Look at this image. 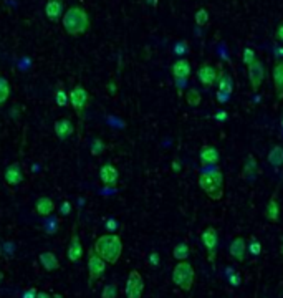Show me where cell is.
Returning <instances> with one entry per match:
<instances>
[{
	"mask_svg": "<svg viewBox=\"0 0 283 298\" xmlns=\"http://www.w3.org/2000/svg\"><path fill=\"white\" fill-rule=\"evenodd\" d=\"M273 86H275L277 91V98L282 99L283 98V60H278L273 66Z\"/></svg>",
	"mask_w": 283,
	"mask_h": 298,
	"instance_id": "21",
	"label": "cell"
},
{
	"mask_svg": "<svg viewBox=\"0 0 283 298\" xmlns=\"http://www.w3.org/2000/svg\"><path fill=\"white\" fill-rule=\"evenodd\" d=\"M105 227L110 234H114V230L118 229V222H116V219H113V217H110V219L105 222Z\"/></svg>",
	"mask_w": 283,
	"mask_h": 298,
	"instance_id": "36",
	"label": "cell"
},
{
	"mask_svg": "<svg viewBox=\"0 0 283 298\" xmlns=\"http://www.w3.org/2000/svg\"><path fill=\"white\" fill-rule=\"evenodd\" d=\"M99 179H101L105 186H116L119 179V173L113 164H105L99 169Z\"/></svg>",
	"mask_w": 283,
	"mask_h": 298,
	"instance_id": "17",
	"label": "cell"
},
{
	"mask_svg": "<svg viewBox=\"0 0 283 298\" xmlns=\"http://www.w3.org/2000/svg\"><path fill=\"white\" fill-rule=\"evenodd\" d=\"M280 252H282V255H283V237H282V245H280Z\"/></svg>",
	"mask_w": 283,
	"mask_h": 298,
	"instance_id": "50",
	"label": "cell"
},
{
	"mask_svg": "<svg viewBox=\"0 0 283 298\" xmlns=\"http://www.w3.org/2000/svg\"><path fill=\"white\" fill-rule=\"evenodd\" d=\"M217 85H219V93L224 95H232L234 91V81H232V77L227 75L226 71H220L219 78H217Z\"/></svg>",
	"mask_w": 283,
	"mask_h": 298,
	"instance_id": "22",
	"label": "cell"
},
{
	"mask_svg": "<svg viewBox=\"0 0 283 298\" xmlns=\"http://www.w3.org/2000/svg\"><path fill=\"white\" fill-rule=\"evenodd\" d=\"M265 217H267L268 222H273V224L280 219V205H278L275 197H272V199L268 200L267 207H265Z\"/></svg>",
	"mask_w": 283,
	"mask_h": 298,
	"instance_id": "23",
	"label": "cell"
},
{
	"mask_svg": "<svg viewBox=\"0 0 283 298\" xmlns=\"http://www.w3.org/2000/svg\"><path fill=\"white\" fill-rule=\"evenodd\" d=\"M172 282L177 288L182 292H190L195 282V270L194 265L187 260L177 262L176 267L172 268Z\"/></svg>",
	"mask_w": 283,
	"mask_h": 298,
	"instance_id": "4",
	"label": "cell"
},
{
	"mask_svg": "<svg viewBox=\"0 0 283 298\" xmlns=\"http://www.w3.org/2000/svg\"><path fill=\"white\" fill-rule=\"evenodd\" d=\"M37 298H53V297L50 295L48 292H43V290H40L38 293H37Z\"/></svg>",
	"mask_w": 283,
	"mask_h": 298,
	"instance_id": "44",
	"label": "cell"
},
{
	"mask_svg": "<svg viewBox=\"0 0 283 298\" xmlns=\"http://www.w3.org/2000/svg\"><path fill=\"white\" fill-rule=\"evenodd\" d=\"M68 98H70V104H72V108L78 116L83 115L90 104V93L83 85L73 86L72 90L68 91Z\"/></svg>",
	"mask_w": 283,
	"mask_h": 298,
	"instance_id": "5",
	"label": "cell"
},
{
	"mask_svg": "<svg viewBox=\"0 0 283 298\" xmlns=\"http://www.w3.org/2000/svg\"><path fill=\"white\" fill-rule=\"evenodd\" d=\"M277 57H283V47L277 48Z\"/></svg>",
	"mask_w": 283,
	"mask_h": 298,
	"instance_id": "48",
	"label": "cell"
},
{
	"mask_svg": "<svg viewBox=\"0 0 283 298\" xmlns=\"http://www.w3.org/2000/svg\"><path fill=\"white\" fill-rule=\"evenodd\" d=\"M257 173V161L253 158V154H248L247 159H245V166H244V174L247 178H253Z\"/></svg>",
	"mask_w": 283,
	"mask_h": 298,
	"instance_id": "27",
	"label": "cell"
},
{
	"mask_svg": "<svg viewBox=\"0 0 283 298\" xmlns=\"http://www.w3.org/2000/svg\"><path fill=\"white\" fill-rule=\"evenodd\" d=\"M194 19L199 27H204V25H207V22H209V12H207L206 8H199V10L195 12Z\"/></svg>",
	"mask_w": 283,
	"mask_h": 298,
	"instance_id": "31",
	"label": "cell"
},
{
	"mask_svg": "<svg viewBox=\"0 0 283 298\" xmlns=\"http://www.w3.org/2000/svg\"><path fill=\"white\" fill-rule=\"evenodd\" d=\"M55 101L60 108H65L70 104V98H68V93L63 90V88H58L55 91Z\"/></svg>",
	"mask_w": 283,
	"mask_h": 298,
	"instance_id": "30",
	"label": "cell"
},
{
	"mask_svg": "<svg viewBox=\"0 0 283 298\" xmlns=\"http://www.w3.org/2000/svg\"><path fill=\"white\" fill-rule=\"evenodd\" d=\"M37 293H38V290L35 287H30L22 293V298H37Z\"/></svg>",
	"mask_w": 283,
	"mask_h": 298,
	"instance_id": "37",
	"label": "cell"
},
{
	"mask_svg": "<svg viewBox=\"0 0 283 298\" xmlns=\"http://www.w3.org/2000/svg\"><path fill=\"white\" fill-rule=\"evenodd\" d=\"M228 252H230L234 260H237V262H244L245 254H247V240H245L244 237H235L234 240L230 242Z\"/></svg>",
	"mask_w": 283,
	"mask_h": 298,
	"instance_id": "16",
	"label": "cell"
},
{
	"mask_svg": "<svg viewBox=\"0 0 283 298\" xmlns=\"http://www.w3.org/2000/svg\"><path fill=\"white\" fill-rule=\"evenodd\" d=\"M105 149H106V144L101 138H94L91 141V156H101L105 153Z\"/></svg>",
	"mask_w": 283,
	"mask_h": 298,
	"instance_id": "29",
	"label": "cell"
},
{
	"mask_svg": "<svg viewBox=\"0 0 283 298\" xmlns=\"http://www.w3.org/2000/svg\"><path fill=\"white\" fill-rule=\"evenodd\" d=\"M83 254H85V250H83V243L80 240V236H78L76 232H73L72 238H70V243H68V249H66V257H68V260L72 263H76L83 258Z\"/></svg>",
	"mask_w": 283,
	"mask_h": 298,
	"instance_id": "11",
	"label": "cell"
},
{
	"mask_svg": "<svg viewBox=\"0 0 283 298\" xmlns=\"http://www.w3.org/2000/svg\"><path fill=\"white\" fill-rule=\"evenodd\" d=\"M149 263L154 267H159L161 263V258H159V254H156V252H152L151 255H149Z\"/></svg>",
	"mask_w": 283,
	"mask_h": 298,
	"instance_id": "38",
	"label": "cell"
},
{
	"mask_svg": "<svg viewBox=\"0 0 283 298\" xmlns=\"http://www.w3.org/2000/svg\"><path fill=\"white\" fill-rule=\"evenodd\" d=\"M248 68V79H250V86L253 91H259V88L262 86L265 79V66L259 58L252 63V65L247 66Z\"/></svg>",
	"mask_w": 283,
	"mask_h": 298,
	"instance_id": "9",
	"label": "cell"
},
{
	"mask_svg": "<svg viewBox=\"0 0 283 298\" xmlns=\"http://www.w3.org/2000/svg\"><path fill=\"white\" fill-rule=\"evenodd\" d=\"M217 78H219L217 70H215L212 65H209V63H204V65L199 66V70H197V79L201 81L202 86H206V88L214 86L215 83H217Z\"/></svg>",
	"mask_w": 283,
	"mask_h": 298,
	"instance_id": "10",
	"label": "cell"
},
{
	"mask_svg": "<svg viewBox=\"0 0 283 298\" xmlns=\"http://www.w3.org/2000/svg\"><path fill=\"white\" fill-rule=\"evenodd\" d=\"M172 171L174 173H179V171H181V162H179L177 159H174L172 161Z\"/></svg>",
	"mask_w": 283,
	"mask_h": 298,
	"instance_id": "43",
	"label": "cell"
},
{
	"mask_svg": "<svg viewBox=\"0 0 283 298\" xmlns=\"http://www.w3.org/2000/svg\"><path fill=\"white\" fill-rule=\"evenodd\" d=\"M201 242H202L204 249L207 250V254H209V260H210V262H214L215 250H217V245H219V234H217V230H215L214 227H207L202 232Z\"/></svg>",
	"mask_w": 283,
	"mask_h": 298,
	"instance_id": "8",
	"label": "cell"
},
{
	"mask_svg": "<svg viewBox=\"0 0 283 298\" xmlns=\"http://www.w3.org/2000/svg\"><path fill=\"white\" fill-rule=\"evenodd\" d=\"M242 60H244V63L245 65H252L253 61L257 60V55H255V52H253L252 48H245L244 50V53H242Z\"/></svg>",
	"mask_w": 283,
	"mask_h": 298,
	"instance_id": "33",
	"label": "cell"
},
{
	"mask_svg": "<svg viewBox=\"0 0 283 298\" xmlns=\"http://www.w3.org/2000/svg\"><path fill=\"white\" fill-rule=\"evenodd\" d=\"M2 280H3V274L0 272V283H2Z\"/></svg>",
	"mask_w": 283,
	"mask_h": 298,
	"instance_id": "51",
	"label": "cell"
},
{
	"mask_svg": "<svg viewBox=\"0 0 283 298\" xmlns=\"http://www.w3.org/2000/svg\"><path fill=\"white\" fill-rule=\"evenodd\" d=\"M10 83L5 77H0V106L7 103V99L10 98Z\"/></svg>",
	"mask_w": 283,
	"mask_h": 298,
	"instance_id": "26",
	"label": "cell"
},
{
	"mask_svg": "<svg viewBox=\"0 0 283 298\" xmlns=\"http://www.w3.org/2000/svg\"><path fill=\"white\" fill-rule=\"evenodd\" d=\"M93 250L106 263L114 265V263H118V260L123 255V240L118 234H105V236H99L96 238Z\"/></svg>",
	"mask_w": 283,
	"mask_h": 298,
	"instance_id": "2",
	"label": "cell"
},
{
	"mask_svg": "<svg viewBox=\"0 0 283 298\" xmlns=\"http://www.w3.org/2000/svg\"><path fill=\"white\" fill-rule=\"evenodd\" d=\"M268 162L273 167H280L283 164V148L282 146H273L268 153Z\"/></svg>",
	"mask_w": 283,
	"mask_h": 298,
	"instance_id": "25",
	"label": "cell"
},
{
	"mask_svg": "<svg viewBox=\"0 0 283 298\" xmlns=\"http://www.w3.org/2000/svg\"><path fill=\"white\" fill-rule=\"evenodd\" d=\"M247 250L250 252L252 255H255V257H257V255L262 254V243L257 240V238H252V242L247 245Z\"/></svg>",
	"mask_w": 283,
	"mask_h": 298,
	"instance_id": "34",
	"label": "cell"
},
{
	"mask_svg": "<svg viewBox=\"0 0 283 298\" xmlns=\"http://www.w3.org/2000/svg\"><path fill=\"white\" fill-rule=\"evenodd\" d=\"M186 101L189 106H199L202 101V96L195 88H190V90H187V93H186Z\"/></svg>",
	"mask_w": 283,
	"mask_h": 298,
	"instance_id": "28",
	"label": "cell"
},
{
	"mask_svg": "<svg viewBox=\"0 0 283 298\" xmlns=\"http://www.w3.org/2000/svg\"><path fill=\"white\" fill-rule=\"evenodd\" d=\"M106 265H108V263L101 257H99L96 252H94V250L90 252L88 263H86V268H88V282H90V285L101 278L103 274H105V270H106Z\"/></svg>",
	"mask_w": 283,
	"mask_h": 298,
	"instance_id": "6",
	"label": "cell"
},
{
	"mask_svg": "<svg viewBox=\"0 0 283 298\" xmlns=\"http://www.w3.org/2000/svg\"><path fill=\"white\" fill-rule=\"evenodd\" d=\"M228 283H230L232 287H239V285L242 283V277H240L239 272H232V275H228Z\"/></svg>",
	"mask_w": 283,
	"mask_h": 298,
	"instance_id": "35",
	"label": "cell"
},
{
	"mask_svg": "<svg viewBox=\"0 0 283 298\" xmlns=\"http://www.w3.org/2000/svg\"><path fill=\"white\" fill-rule=\"evenodd\" d=\"M53 131H55V136L58 138V139L65 141L75 133V124L68 118L57 119L55 124H53Z\"/></svg>",
	"mask_w": 283,
	"mask_h": 298,
	"instance_id": "14",
	"label": "cell"
},
{
	"mask_svg": "<svg viewBox=\"0 0 283 298\" xmlns=\"http://www.w3.org/2000/svg\"><path fill=\"white\" fill-rule=\"evenodd\" d=\"M174 52H176L177 55H182V53H186V52H187V45H186V41H181V43H179V45H176Z\"/></svg>",
	"mask_w": 283,
	"mask_h": 298,
	"instance_id": "41",
	"label": "cell"
},
{
	"mask_svg": "<svg viewBox=\"0 0 283 298\" xmlns=\"http://www.w3.org/2000/svg\"><path fill=\"white\" fill-rule=\"evenodd\" d=\"M60 212H61V216H68V214L72 212V204H70L68 200H65L60 207Z\"/></svg>",
	"mask_w": 283,
	"mask_h": 298,
	"instance_id": "39",
	"label": "cell"
},
{
	"mask_svg": "<svg viewBox=\"0 0 283 298\" xmlns=\"http://www.w3.org/2000/svg\"><path fill=\"white\" fill-rule=\"evenodd\" d=\"M144 292V278L138 270H131L126 280V287H124V293L126 298H141Z\"/></svg>",
	"mask_w": 283,
	"mask_h": 298,
	"instance_id": "7",
	"label": "cell"
},
{
	"mask_svg": "<svg viewBox=\"0 0 283 298\" xmlns=\"http://www.w3.org/2000/svg\"><path fill=\"white\" fill-rule=\"evenodd\" d=\"M280 126H282V131H283V118H282V121H280Z\"/></svg>",
	"mask_w": 283,
	"mask_h": 298,
	"instance_id": "52",
	"label": "cell"
},
{
	"mask_svg": "<svg viewBox=\"0 0 283 298\" xmlns=\"http://www.w3.org/2000/svg\"><path fill=\"white\" fill-rule=\"evenodd\" d=\"M190 255V249L186 242H179L172 250V257L177 260V262H182V260H187Z\"/></svg>",
	"mask_w": 283,
	"mask_h": 298,
	"instance_id": "24",
	"label": "cell"
},
{
	"mask_svg": "<svg viewBox=\"0 0 283 298\" xmlns=\"http://www.w3.org/2000/svg\"><path fill=\"white\" fill-rule=\"evenodd\" d=\"M190 71H192V68H190V63L187 58H179V60L174 61L172 65V77L177 79V81H184V79L189 78Z\"/></svg>",
	"mask_w": 283,
	"mask_h": 298,
	"instance_id": "15",
	"label": "cell"
},
{
	"mask_svg": "<svg viewBox=\"0 0 283 298\" xmlns=\"http://www.w3.org/2000/svg\"><path fill=\"white\" fill-rule=\"evenodd\" d=\"M38 262L43 267L45 272H57L60 270V260L53 252H41L38 255Z\"/></svg>",
	"mask_w": 283,
	"mask_h": 298,
	"instance_id": "18",
	"label": "cell"
},
{
	"mask_svg": "<svg viewBox=\"0 0 283 298\" xmlns=\"http://www.w3.org/2000/svg\"><path fill=\"white\" fill-rule=\"evenodd\" d=\"M275 37H277L278 41H282V43H283V22L278 25V28H277V32H275Z\"/></svg>",
	"mask_w": 283,
	"mask_h": 298,
	"instance_id": "42",
	"label": "cell"
},
{
	"mask_svg": "<svg viewBox=\"0 0 283 298\" xmlns=\"http://www.w3.org/2000/svg\"><path fill=\"white\" fill-rule=\"evenodd\" d=\"M3 179H5V182L10 187H15V186H19V184H22L23 182L22 166H20L19 162H14V164H10L5 169V173H3Z\"/></svg>",
	"mask_w": 283,
	"mask_h": 298,
	"instance_id": "13",
	"label": "cell"
},
{
	"mask_svg": "<svg viewBox=\"0 0 283 298\" xmlns=\"http://www.w3.org/2000/svg\"><path fill=\"white\" fill-rule=\"evenodd\" d=\"M52 297H53V298H63V297H61V295H60V293H53V295H52Z\"/></svg>",
	"mask_w": 283,
	"mask_h": 298,
	"instance_id": "49",
	"label": "cell"
},
{
	"mask_svg": "<svg viewBox=\"0 0 283 298\" xmlns=\"http://www.w3.org/2000/svg\"><path fill=\"white\" fill-rule=\"evenodd\" d=\"M217 99H219L220 103H226L227 99H228V96H227V95H224V93H219V91H217Z\"/></svg>",
	"mask_w": 283,
	"mask_h": 298,
	"instance_id": "45",
	"label": "cell"
},
{
	"mask_svg": "<svg viewBox=\"0 0 283 298\" xmlns=\"http://www.w3.org/2000/svg\"><path fill=\"white\" fill-rule=\"evenodd\" d=\"M61 25L65 32L72 37H80L88 33L91 28V20L83 5H72L66 8V12L61 17Z\"/></svg>",
	"mask_w": 283,
	"mask_h": 298,
	"instance_id": "1",
	"label": "cell"
},
{
	"mask_svg": "<svg viewBox=\"0 0 283 298\" xmlns=\"http://www.w3.org/2000/svg\"><path fill=\"white\" fill-rule=\"evenodd\" d=\"M116 295H118V288L114 283H108L101 292V298H116Z\"/></svg>",
	"mask_w": 283,
	"mask_h": 298,
	"instance_id": "32",
	"label": "cell"
},
{
	"mask_svg": "<svg viewBox=\"0 0 283 298\" xmlns=\"http://www.w3.org/2000/svg\"><path fill=\"white\" fill-rule=\"evenodd\" d=\"M199 158H201V162L204 166H214L219 162V151L214 148V146H204L199 153Z\"/></svg>",
	"mask_w": 283,
	"mask_h": 298,
	"instance_id": "20",
	"label": "cell"
},
{
	"mask_svg": "<svg viewBox=\"0 0 283 298\" xmlns=\"http://www.w3.org/2000/svg\"><path fill=\"white\" fill-rule=\"evenodd\" d=\"M63 0H47L45 3V15L50 22L57 23L61 22V17H63Z\"/></svg>",
	"mask_w": 283,
	"mask_h": 298,
	"instance_id": "12",
	"label": "cell"
},
{
	"mask_svg": "<svg viewBox=\"0 0 283 298\" xmlns=\"http://www.w3.org/2000/svg\"><path fill=\"white\" fill-rule=\"evenodd\" d=\"M35 211L40 217H48L50 214H53V211H55V202L47 196L38 197L35 202Z\"/></svg>",
	"mask_w": 283,
	"mask_h": 298,
	"instance_id": "19",
	"label": "cell"
},
{
	"mask_svg": "<svg viewBox=\"0 0 283 298\" xmlns=\"http://www.w3.org/2000/svg\"><path fill=\"white\" fill-rule=\"evenodd\" d=\"M146 2H148L151 7H156L157 5V0H146Z\"/></svg>",
	"mask_w": 283,
	"mask_h": 298,
	"instance_id": "47",
	"label": "cell"
},
{
	"mask_svg": "<svg viewBox=\"0 0 283 298\" xmlns=\"http://www.w3.org/2000/svg\"><path fill=\"white\" fill-rule=\"evenodd\" d=\"M110 91H111V93H113V95L116 93V85H114V81H111V83H110Z\"/></svg>",
	"mask_w": 283,
	"mask_h": 298,
	"instance_id": "46",
	"label": "cell"
},
{
	"mask_svg": "<svg viewBox=\"0 0 283 298\" xmlns=\"http://www.w3.org/2000/svg\"><path fill=\"white\" fill-rule=\"evenodd\" d=\"M197 182L212 200H220L224 197V174L219 169L204 171L199 174Z\"/></svg>",
	"mask_w": 283,
	"mask_h": 298,
	"instance_id": "3",
	"label": "cell"
},
{
	"mask_svg": "<svg viewBox=\"0 0 283 298\" xmlns=\"http://www.w3.org/2000/svg\"><path fill=\"white\" fill-rule=\"evenodd\" d=\"M214 118L219 121V123H224V121H227V118H228V115H227V111H224V110H220V111H217L214 115Z\"/></svg>",
	"mask_w": 283,
	"mask_h": 298,
	"instance_id": "40",
	"label": "cell"
}]
</instances>
